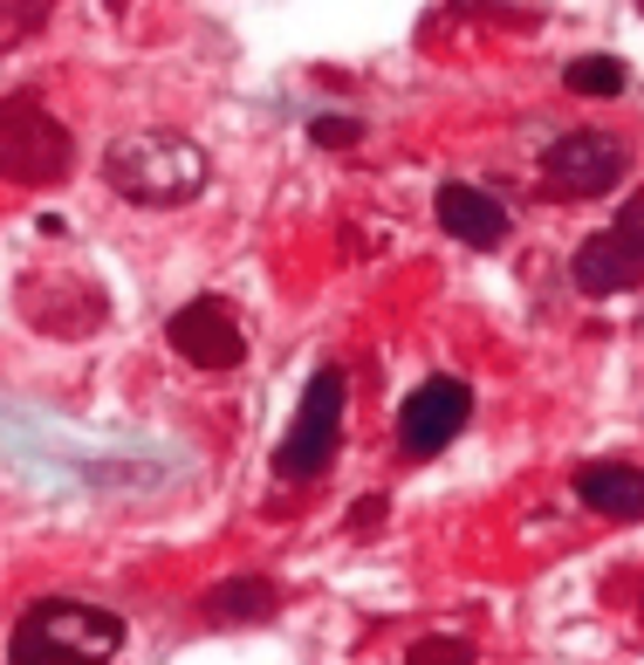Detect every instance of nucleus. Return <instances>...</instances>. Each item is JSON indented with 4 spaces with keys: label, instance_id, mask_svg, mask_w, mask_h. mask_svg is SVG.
Segmentation results:
<instances>
[{
    "label": "nucleus",
    "instance_id": "1",
    "mask_svg": "<svg viewBox=\"0 0 644 665\" xmlns=\"http://www.w3.org/2000/svg\"><path fill=\"white\" fill-rule=\"evenodd\" d=\"M103 185L144 213H165V206H192L213 185V159L185 131H124L103 144Z\"/></svg>",
    "mask_w": 644,
    "mask_h": 665
},
{
    "label": "nucleus",
    "instance_id": "2",
    "mask_svg": "<svg viewBox=\"0 0 644 665\" xmlns=\"http://www.w3.org/2000/svg\"><path fill=\"white\" fill-rule=\"evenodd\" d=\"M124 652V617L83 597H42L14 617L8 665H110Z\"/></svg>",
    "mask_w": 644,
    "mask_h": 665
},
{
    "label": "nucleus",
    "instance_id": "3",
    "mask_svg": "<svg viewBox=\"0 0 644 665\" xmlns=\"http://www.w3.org/2000/svg\"><path fill=\"white\" fill-rule=\"evenodd\" d=\"M76 172V138L42 97H0V179L8 185H62Z\"/></svg>",
    "mask_w": 644,
    "mask_h": 665
},
{
    "label": "nucleus",
    "instance_id": "4",
    "mask_svg": "<svg viewBox=\"0 0 644 665\" xmlns=\"http://www.w3.org/2000/svg\"><path fill=\"white\" fill-rule=\"evenodd\" d=\"M343 405H350L343 371L322 364V371L309 377V391H302L289 433H281V446H274V481L302 487V481H322V474H330V466H336V446H343Z\"/></svg>",
    "mask_w": 644,
    "mask_h": 665
},
{
    "label": "nucleus",
    "instance_id": "5",
    "mask_svg": "<svg viewBox=\"0 0 644 665\" xmlns=\"http://www.w3.org/2000/svg\"><path fill=\"white\" fill-rule=\"evenodd\" d=\"M624 172H631V144L611 131H570L542 151L549 200H603V192L624 185Z\"/></svg>",
    "mask_w": 644,
    "mask_h": 665
},
{
    "label": "nucleus",
    "instance_id": "6",
    "mask_svg": "<svg viewBox=\"0 0 644 665\" xmlns=\"http://www.w3.org/2000/svg\"><path fill=\"white\" fill-rule=\"evenodd\" d=\"M466 419H473V384L439 371L398 405V446H405L412 460H432V453H446L466 433Z\"/></svg>",
    "mask_w": 644,
    "mask_h": 665
},
{
    "label": "nucleus",
    "instance_id": "7",
    "mask_svg": "<svg viewBox=\"0 0 644 665\" xmlns=\"http://www.w3.org/2000/svg\"><path fill=\"white\" fill-rule=\"evenodd\" d=\"M165 343L179 350V357L192 371H233L240 357H248V336H240V316L220 302V295H192L185 309H172L165 323Z\"/></svg>",
    "mask_w": 644,
    "mask_h": 665
},
{
    "label": "nucleus",
    "instance_id": "8",
    "mask_svg": "<svg viewBox=\"0 0 644 665\" xmlns=\"http://www.w3.org/2000/svg\"><path fill=\"white\" fill-rule=\"evenodd\" d=\"M439 226H446L460 248H480V254L507 248V233H514L507 206L494 200L487 185H466V179H446V185H439Z\"/></svg>",
    "mask_w": 644,
    "mask_h": 665
},
{
    "label": "nucleus",
    "instance_id": "9",
    "mask_svg": "<svg viewBox=\"0 0 644 665\" xmlns=\"http://www.w3.org/2000/svg\"><path fill=\"white\" fill-rule=\"evenodd\" d=\"M570 282H576L583 295H624V289H637V282H644V254L624 241L617 226H603V233H590V241L576 248Z\"/></svg>",
    "mask_w": 644,
    "mask_h": 665
},
{
    "label": "nucleus",
    "instance_id": "10",
    "mask_svg": "<svg viewBox=\"0 0 644 665\" xmlns=\"http://www.w3.org/2000/svg\"><path fill=\"white\" fill-rule=\"evenodd\" d=\"M576 501L603 522H644V466H624V460L576 466Z\"/></svg>",
    "mask_w": 644,
    "mask_h": 665
},
{
    "label": "nucleus",
    "instance_id": "11",
    "mask_svg": "<svg viewBox=\"0 0 644 665\" xmlns=\"http://www.w3.org/2000/svg\"><path fill=\"white\" fill-rule=\"evenodd\" d=\"M199 611H207V624H268L281 611V591L268 576H227L199 597Z\"/></svg>",
    "mask_w": 644,
    "mask_h": 665
},
{
    "label": "nucleus",
    "instance_id": "12",
    "mask_svg": "<svg viewBox=\"0 0 644 665\" xmlns=\"http://www.w3.org/2000/svg\"><path fill=\"white\" fill-rule=\"evenodd\" d=\"M562 83H570V97H624L631 69L617 56H576L570 69H562Z\"/></svg>",
    "mask_w": 644,
    "mask_h": 665
},
{
    "label": "nucleus",
    "instance_id": "13",
    "mask_svg": "<svg viewBox=\"0 0 644 665\" xmlns=\"http://www.w3.org/2000/svg\"><path fill=\"white\" fill-rule=\"evenodd\" d=\"M49 14H56V0H0V56L28 49L49 28Z\"/></svg>",
    "mask_w": 644,
    "mask_h": 665
},
{
    "label": "nucleus",
    "instance_id": "14",
    "mask_svg": "<svg viewBox=\"0 0 644 665\" xmlns=\"http://www.w3.org/2000/svg\"><path fill=\"white\" fill-rule=\"evenodd\" d=\"M405 665H480V652L466 638H419L405 652Z\"/></svg>",
    "mask_w": 644,
    "mask_h": 665
},
{
    "label": "nucleus",
    "instance_id": "15",
    "mask_svg": "<svg viewBox=\"0 0 644 665\" xmlns=\"http://www.w3.org/2000/svg\"><path fill=\"white\" fill-rule=\"evenodd\" d=\"M309 138H315V144H330V151H350L356 138H364V124H356V117H315Z\"/></svg>",
    "mask_w": 644,
    "mask_h": 665
},
{
    "label": "nucleus",
    "instance_id": "16",
    "mask_svg": "<svg viewBox=\"0 0 644 665\" xmlns=\"http://www.w3.org/2000/svg\"><path fill=\"white\" fill-rule=\"evenodd\" d=\"M617 233H624V241L644 254V192H637V200H624V213H617Z\"/></svg>",
    "mask_w": 644,
    "mask_h": 665
},
{
    "label": "nucleus",
    "instance_id": "17",
    "mask_svg": "<svg viewBox=\"0 0 644 665\" xmlns=\"http://www.w3.org/2000/svg\"><path fill=\"white\" fill-rule=\"evenodd\" d=\"M371 522H384V494H364L350 507V528H371Z\"/></svg>",
    "mask_w": 644,
    "mask_h": 665
},
{
    "label": "nucleus",
    "instance_id": "18",
    "mask_svg": "<svg viewBox=\"0 0 644 665\" xmlns=\"http://www.w3.org/2000/svg\"><path fill=\"white\" fill-rule=\"evenodd\" d=\"M103 8H110V14H124V0H103Z\"/></svg>",
    "mask_w": 644,
    "mask_h": 665
},
{
    "label": "nucleus",
    "instance_id": "19",
    "mask_svg": "<svg viewBox=\"0 0 644 665\" xmlns=\"http://www.w3.org/2000/svg\"><path fill=\"white\" fill-rule=\"evenodd\" d=\"M637 8H644V0H637Z\"/></svg>",
    "mask_w": 644,
    "mask_h": 665
}]
</instances>
